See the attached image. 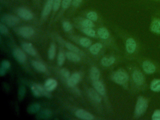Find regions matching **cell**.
Listing matches in <instances>:
<instances>
[{
    "mask_svg": "<svg viewBox=\"0 0 160 120\" xmlns=\"http://www.w3.org/2000/svg\"><path fill=\"white\" fill-rule=\"evenodd\" d=\"M148 107V100L143 97H139L137 102L135 110L136 116H141L144 114L147 110Z\"/></svg>",
    "mask_w": 160,
    "mask_h": 120,
    "instance_id": "1",
    "label": "cell"
},
{
    "mask_svg": "<svg viewBox=\"0 0 160 120\" xmlns=\"http://www.w3.org/2000/svg\"><path fill=\"white\" fill-rule=\"evenodd\" d=\"M32 91L33 94L36 97L45 96L46 97L51 98L52 97L51 93L48 91L44 86H42L37 83H33L31 86Z\"/></svg>",
    "mask_w": 160,
    "mask_h": 120,
    "instance_id": "2",
    "label": "cell"
},
{
    "mask_svg": "<svg viewBox=\"0 0 160 120\" xmlns=\"http://www.w3.org/2000/svg\"><path fill=\"white\" fill-rule=\"evenodd\" d=\"M112 79L120 85L125 84L128 81L129 77L127 73L122 70H119L112 75Z\"/></svg>",
    "mask_w": 160,
    "mask_h": 120,
    "instance_id": "3",
    "label": "cell"
},
{
    "mask_svg": "<svg viewBox=\"0 0 160 120\" xmlns=\"http://www.w3.org/2000/svg\"><path fill=\"white\" fill-rule=\"evenodd\" d=\"M18 32L23 37L29 38L33 35L34 31L33 28L30 26H23L18 29Z\"/></svg>",
    "mask_w": 160,
    "mask_h": 120,
    "instance_id": "4",
    "label": "cell"
},
{
    "mask_svg": "<svg viewBox=\"0 0 160 120\" xmlns=\"http://www.w3.org/2000/svg\"><path fill=\"white\" fill-rule=\"evenodd\" d=\"M2 21L7 25L10 26H14L17 25L19 22L18 18L12 15H5L2 18Z\"/></svg>",
    "mask_w": 160,
    "mask_h": 120,
    "instance_id": "5",
    "label": "cell"
},
{
    "mask_svg": "<svg viewBox=\"0 0 160 120\" xmlns=\"http://www.w3.org/2000/svg\"><path fill=\"white\" fill-rule=\"evenodd\" d=\"M17 12L19 17L25 20H31L33 18V14L25 8H20L18 9Z\"/></svg>",
    "mask_w": 160,
    "mask_h": 120,
    "instance_id": "6",
    "label": "cell"
},
{
    "mask_svg": "<svg viewBox=\"0 0 160 120\" xmlns=\"http://www.w3.org/2000/svg\"><path fill=\"white\" fill-rule=\"evenodd\" d=\"M75 113L77 117L82 120H91L94 119V116L92 114L85 110H78Z\"/></svg>",
    "mask_w": 160,
    "mask_h": 120,
    "instance_id": "7",
    "label": "cell"
},
{
    "mask_svg": "<svg viewBox=\"0 0 160 120\" xmlns=\"http://www.w3.org/2000/svg\"><path fill=\"white\" fill-rule=\"evenodd\" d=\"M81 78L80 74L78 72L73 74L67 81V84L70 87H73L79 82Z\"/></svg>",
    "mask_w": 160,
    "mask_h": 120,
    "instance_id": "8",
    "label": "cell"
},
{
    "mask_svg": "<svg viewBox=\"0 0 160 120\" xmlns=\"http://www.w3.org/2000/svg\"><path fill=\"white\" fill-rule=\"evenodd\" d=\"M132 78L135 83L138 86L142 85L144 83V76L140 71H135L132 74Z\"/></svg>",
    "mask_w": 160,
    "mask_h": 120,
    "instance_id": "9",
    "label": "cell"
},
{
    "mask_svg": "<svg viewBox=\"0 0 160 120\" xmlns=\"http://www.w3.org/2000/svg\"><path fill=\"white\" fill-rule=\"evenodd\" d=\"M142 67L144 71L147 74H152L156 70V68L154 65L149 61H145L143 63Z\"/></svg>",
    "mask_w": 160,
    "mask_h": 120,
    "instance_id": "10",
    "label": "cell"
},
{
    "mask_svg": "<svg viewBox=\"0 0 160 120\" xmlns=\"http://www.w3.org/2000/svg\"><path fill=\"white\" fill-rule=\"evenodd\" d=\"M14 56L17 60L21 63H24L27 60V56L25 52L20 48H16L13 52Z\"/></svg>",
    "mask_w": 160,
    "mask_h": 120,
    "instance_id": "11",
    "label": "cell"
},
{
    "mask_svg": "<svg viewBox=\"0 0 160 120\" xmlns=\"http://www.w3.org/2000/svg\"><path fill=\"white\" fill-rule=\"evenodd\" d=\"M136 48V43L132 38H129L126 40V49L129 53H132L134 52Z\"/></svg>",
    "mask_w": 160,
    "mask_h": 120,
    "instance_id": "12",
    "label": "cell"
},
{
    "mask_svg": "<svg viewBox=\"0 0 160 120\" xmlns=\"http://www.w3.org/2000/svg\"><path fill=\"white\" fill-rule=\"evenodd\" d=\"M58 84V82L56 80L53 78H49L45 82L44 87L48 91L51 92L57 88Z\"/></svg>",
    "mask_w": 160,
    "mask_h": 120,
    "instance_id": "13",
    "label": "cell"
},
{
    "mask_svg": "<svg viewBox=\"0 0 160 120\" xmlns=\"http://www.w3.org/2000/svg\"><path fill=\"white\" fill-rule=\"evenodd\" d=\"M22 46L23 49L30 55L35 56L37 54V52L31 43H24Z\"/></svg>",
    "mask_w": 160,
    "mask_h": 120,
    "instance_id": "14",
    "label": "cell"
},
{
    "mask_svg": "<svg viewBox=\"0 0 160 120\" xmlns=\"http://www.w3.org/2000/svg\"><path fill=\"white\" fill-rule=\"evenodd\" d=\"M99 93L92 88H90L88 90V94L89 97L92 99L93 101L97 103H100L102 101V98L99 95Z\"/></svg>",
    "mask_w": 160,
    "mask_h": 120,
    "instance_id": "15",
    "label": "cell"
},
{
    "mask_svg": "<svg viewBox=\"0 0 160 120\" xmlns=\"http://www.w3.org/2000/svg\"><path fill=\"white\" fill-rule=\"evenodd\" d=\"M53 5H54V0H48L43 10V17H47L50 14L53 8Z\"/></svg>",
    "mask_w": 160,
    "mask_h": 120,
    "instance_id": "16",
    "label": "cell"
},
{
    "mask_svg": "<svg viewBox=\"0 0 160 120\" xmlns=\"http://www.w3.org/2000/svg\"><path fill=\"white\" fill-rule=\"evenodd\" d=\"M93 85L95 90L101 95H104L105 94V89L104 86L100 81H95L93 82Z\"/></svg>",
    "mask_w": 160,
    "mask_h": 120,
    "instance_id": "17",
    "label": "cell"
},
{
    "mask_svg": "<svg viewBox=\"0 0 160 120\" xmlns=\"http://www.w3.org/2000/svg\"><path fill=\"white\" fill-rule=\"evenodd\" d=\"M151 30L153 32L160 34V19L153 20L151 24Z\"/></svg>",
    "mask_w": 160,
    "mask_h": 120,
    "instance_id": "18",
    "label": "cell"
},
{
    "mask_svg": "<svg viewBox=\"0 0 160 120\" xmlns=\"http://www.w3.org/2000/svg\"><path fill=\"white\" fill-rule=\"evenodd\" d=\"M32 64L33 66V67L41 72H45L47 70V68L45 65L42 63L37 61H32Z\"/></svg>",
    "mask_w": 160,
    "mask_h": 120,
    "instance_id": "19",
    "label": "cell"
},
{
    "mask_svg": "<svg viewBox=\"0 0 160 120\" xmlns=\"http://www.w3.org/2000/svg\"><path fill=\"white\" fill-rule=\"evenodd\" d=\"M52 112L48 109H44L40 112L37 115L38 119H48L51 117Z\"/></svg>",
    "mask_w": 160,
    "mask_h": 120,
    "instance_id": "20",
    "label": "cell"
},
{
    "mask_svg": "<svg viewBox=\"0 0 160 120\" xmlns=\"http://www.w3.org/2000/svg\"><path fill=\"white\" fill-rule=\"evenodd\" d=\"M115 62V58L113 56L104 57L101 60L102 65L105 67H108L112 65Z\"/></svg>",
    "mask_w": 160,
    "mask_h": 120,
    "instance_id": "21",
    "label": "cell"
},
{
    "mask_svg": "<svg viewBox=\"0 0 160 120\" xmlns=\"http://www.w3.org/2000/svg\"><path fill=\"white\" fill-rule=\"evenodd\" d=\"M90 77L93 82L99 80L100 77V72L97 68L95 67L92 68L90 70Z\"/></svg>",
    "mask_w": 160,
    "mask_h": 120,
    "instance_id": "22",
    "label": "cell"
},
{
    "mask_svg": "<svg viewBox=\"0 0 160 120\" xmlns=\"http://www.w3.org/2000/svg\"><path fill=\"white\" fill-rule=\"evenodd\" d=\"M66 57L70 61L73 62H78L80 61V57L76 52H66Z\"/></svg>",
    "mask_w": 160,
    "mask_h": 120,
    "instance_id": "23",
    "label": "cell"
},
{
    "mask_svg": "<svg viewBox=\"0 0 160 120\" xmlns=\"http://www.w3.org/2000/svg\"><path fill=\"white\" fill-rule=\"evenodd\" d=\"M102 48V45L101 43H95V44H93V45L91 46L89 50L91 53H92V54H94V55H96V54L99 53Z\"/></svg>",
    "mask_w": 160,
    "mask_h": 120,
    "instance_id": "24",
    "label": "cell"
},
{
    "mask_svg": "<svg viewBox=\"0 0 160 120\" xmlns=\"http://www.w3.org/2000/svg\"><path fill=\"white\" fill-rule=\"evenodd\" d=\"M98 34L100 38L103 39H107L109 36V33L108 30L104 27H102L99 29Z\"/></svg>",
    "mask_w": 160,
    "mask_h": 120,
    "instance_id": "25",
    "label": "cell"
},
{
    "mask_svg": "<svg viewBox=\"0 0 160 120\" xmlns=\"http://www.w3.org/2000/svg\"><path fill=\"white\" fill-rule=\"evenodd\" d=\"M150 88L153 92H160V79L153 80L151 83Z\"/></svg>",
    "mask_w": 160,
    "mask_h": 120,
    "instance_id": "26",
    "label": "cell"
},
{
    "mask_svg": "<svg viewBox=\"0 0 160 120\" xmlns=\"http://www.w3.org/2000/svg\"><path fill=\"white\" fill-rule=\"evenodd\" d=\"M40 108H41V106L40 104L38 103H34L32 105H31L28 108V113H31V114L36 113L40 110Z\"/></svg>",
    "mask_w": 160,
    "mask_h": 120,
    "instance_id": "27",
    "label": "cell"
},
{
    "mask_svg": "<svg viewBox=\"0 0 160 120\" xmlns=\"http://www.w3.org/2000/svg\"><path fill=\"white\" fill-rule=\"evenodd\" d=\"M56 47L55 44H52L49 48L48 52V58L50 60H53L56 55Z\"/></svg>",
    "mask_w": 160,
    "mask_h": 120,
    "instance_id": "28",
    "label": "cell"
},
{
    "mask_svg": "<svg viewBox=\"0 0 160 120\" xmlns=\"http://www.w3.org/2000/svg\"><path fill=\"white\" fill-rule=\"evenodd\" d=\"M65 46L68 49L71 50V51L73 52H76V53H79L80 52V50L76 46H75L73 44H72L71 43L67 42L65 44Z\"/></svg>",
    "mask_w": 160,
    "mask_h": 120,
    "instance_id": "29",
    "label": "cell"
},
{
    "mask_svg": "<svg viewBox=\"0 0 160 120\" xmlns=\"http://www.w3.org/2000/svg\"><path fill=\"white\" fill-rule=\"evenodd\" d=\"M80 45L85 48H88L91 45V40L87 38H83L79 40Z\"/></svg>",
    "mask_w": 160,
    "mask_h": 120,
    "instance_id": "30",
    "label": "cell"
},
{
    "mask_svg": "<svg viewBox=\"0 0 160 120\" xmlns=\"http://www.w3.org/2000/svg\"><path fill=\"white\" fill-rule=\"evenodd\" d=\"M60 74L61 75L62 77L64 79L66 80L67 81L68 80L69 78L71 77L70 72H69V70L66 69V68H62V69H61Z\"/></svg>",
    "mask_w": 160,
    "mask_h": 120,
    "instance_id": "31",
    "label": "cell"
},
{
    "mask_svg": "<svg viewBox=\"0 0 160 120\" xmlns=\"http://www.w3.org/2000/svg\"><path fill=\"white\" fill-rule=\"evenodd\" d=\"M82 25L84 26L85 28H92L94 27V23L92 22V21L89 19H86L84 20L82 22Z\"/></svg>",
    "mask_w": 160,
    "mask_h": 120,
    "instance_id": "32",
    "label": "cell"
},
{
    "mask_svg": "<svg viewBox=\"0 0 160 120\" xmlns=\"http://www.w3.org/2000/svg\"><path fill=\"white\" fill-rule=\"evenodd\" d=\"M83 32L87 35L89 37H94L95 35V32L92 28H84L83 29Z\"/></svg>",
    "mask_w": 160,
    "mask_h": 120,
    "instance_id": "33",
    "label": "cell"
},
{
    "mask_svg": "<svg viewBox=\"0 0 160 120\" xmlns=\"http://www.w3.org/2000/svg\"><path fill=\"white\" fill-rule=\"evenodd\" d=\"M87 18L91 20L96 21L98 19V15L96 12L94 11H90L87 14Z\"/></svg>",
    "mask_w": 160,
    "mask_h": 120,
    "instance_id": "34",
    "label": "cell"
},
{
    "mask_svg": "<svg viewBox=\"0 0 160 120\" xmlns=\"http://www.w3.org/2000/svg\"><path fill=\"white\" fill-rule=\"evenodd\" d=\"M65 55L62 52H60L58 55V63L59 66L62 65L65 61Z\"/></svg>",
    "mask_w": 160,
    "mask_h": 120,
    "instance_id": "35",
    "label": "cell"
},
{
    "mask_svg": "<svg viewBox=\"0 0 160 120\" xmlns=\"http://www.w3.org/2000/svg\"><path fill=\"white\" fill-rule=\"evenodd\" d=\"M26 93V89L24 86H22L19 88L18 93V99L19 100H22L24 98Z\"/></svg>",
    "mask_w": 160,
    "mask_h": 120,
    "instance_id": "36",
    "label": "cell"
},
{
    "mask_svg": "<svg viewBox=\"0 0 160 120\" xmlns=\"http://www.w3.org/2000/svg\"><path fill=\"white\" fill-rule=\"evenodd\" d=\"M62 27H63V30L65 32H68L71 31L72 29V24H71L70 22L68 21L64 22L62 23Z\"/></svg>",
    "mask_w": 160,
    "mask_h": 120,
    "instance_id": "37",
    "label": "cell"
},
{
    "mask_svg": "<svg viewBox=\"0 0 160 120\" xmlns=\"http://www.w3.org/2000/svg\"><path fill=\"white\" fill-rule=\"evenodd\" d=\"M152 119L153 120H160V110H156L154 112L152 116Z\"/></svg>",
    "mask_w": 160,
    "mask_h": 120,
    "instance_id": "38",
    "label": "cell"
},
{
    "mask_svg": "<svg viewBox=\"0 0 160 120\" xmlns=\"http://www.w3.org/2000/svg\"><path fill=\"white\" fill-rule=\"evenodd\" d=\"M61 0H54V5L53 9L55 11H58L60 7Z\"/></svg>",
    "mask_w": 160,
    "mask_h": 120,
    "instance_id": "39",
    "label": "cell"
},
{
    "mask_svg": "<svg viewBox=\"0 0 160 120\" xmlns=\"http://www.w3.org/2000/svg\"><path fill=\"white\" fill-rule=\"evenodd\" d=\"M73 0H62V7L64 9H67L71 5Z\"/></svg>",
    "mask_w": 160,
    "mask_h": 120,
    "instance_id": "40",
    "label": "cell"
},
{
    "mask_svg": "<svg viewBox=\"0 0 160 120\" xmlns=\"http://www.w3.org/2000/svg\"><path fill=\"white\" fill-rule=\"evenodd\" d=\"M0 32L2 34H6L8 32V28L2 24L0 25Z\"/></svg>",
    "mask_w": 160,
    "mask_h": 120,
    "instance_id": "41",
    "label": "cell"
},
{
    "mask_svg": "<svg viewBox=\"0 0 160 120\" xmlns=\"http://www.w3.org/2000/svg\"><path fill=\"white\" fill-rule=\"evenodd\" d=\"M1 66L7 69L11 66V64L7 61H3L2 62Z\"/></svg>",
    "mask_w": 160,
    "mask_h": 120,
    "instance_id": "42",
    "label": "cell"
},
{
    "mask_svg": "<svg viewBox=\"0 0 160 120\" xmlns=\"http://www.w3.org/2000/svg\"><path fill=\"white\" fill-rule=\"evenodd\" d=\"M82 1V0H73V5L75 7H78L81 3Z\"/></svg>",
    "mask_w": 160,
    "mask_h": 120,
    "instance_id": "43",
    "label": "cell"
},
{
    "mask_svg": "<svg viewBox=\"0 0 160 120\" xmlns=\"http://www.w3.org/2000/svg\"><path fill=\"white\" fill-rule=\"evenodd\" d=\"M6 69L2 67L1 66L0 68V75L1 76H4L6 74Z\"/></svg>",
    "mask_w": 160,
    "mask_h": 120,
    "instance_id": "44",
    "label": "cell"
},
{
    "mask_svg": "<svg viewBox=\"0 0 160 120\" xmlns=\"http://www.w3.org/2000/svg\"><path fill=\"white\" fill-rule=\"evenodd\" d=\"M155 1H160V0H155Z\"/></svg>",
    "mask_w": 160,
    "mask_h": 120,
    "instance_id": "45",
    "label": "cell"
}]
</instances>
